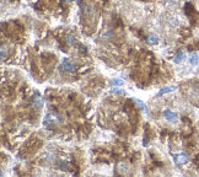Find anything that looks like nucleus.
Returning a JSON list of instances; mask_svg holds the SVG:
<instances>
[{
	"label": "nucleus",
	"instance_id": "1",
	"mask_svg": "<svg viewBox=\"0 0 199 177\" xmlns=\"http://www.w3.org/2000/svg\"><path fill=\"white\" fill-rule=\"evenodd\" d=\"M56 123H63V118L56 113H48L44 118V122H43V124L48 128L53 127Z\"/></svg>",
	"mask_w": 199,
	"mask_h": 177
},
{
	"label": "nucleus",
	"instance_id": "2",
	"mask_svg": "<svg viewBox=\"0 0 199 177\" xmlns=\"http://www.w3.org/2000/svg\"><path fill=\"white\" fill-rule=\"evenodd\" d=\"M60 69L63 70V72H66V73H74L75 72V66L74 64L71 63L68 58H64L62 64H60Z\"/></svg>",
	"mask_w": 199,
	"mask_h": 177
},
{
	"label": "nucleus",
	"instance_id": "3",
	"mask_svg": "<svg viewBox=\"0 0 199 177\" xmlns=\"http://www.w3.org/2000/svg\"><path fill=\"white\" fill-rule=\"evenodd\" d=\"M173 160L177 165H186L189 163V156L186 153H181V154L173 156Z\"/></svg>",
	"mask_w": 199,
	"mask_h": 177
},
{
	"label": "nucleus",
	"instance_id": "4",
	"mask_svg": "<svg viewBox=\"0 0 199 177\" xmlns=\"http://www.w3.org/2000/svg\"><path fill=\"white\" fill-rule=\"evenodd\" d=\"M164 117H165L169 122H171V123H177V122H178V114H177L176 112L170 111V110L164 111Z\"/></svg>",
	"mask_w": 199,
	"mask_h": 177
},
{
	"label": "nucleus",
	"instance_id": "5",
	"mask_svg": "<svg viewBox=\"0 0 199 177\" xmlns=\"http://www.w3.org/2000/svg\"><path fill=\"white\" fill-rule=\"evenodd\" d=\"M31 105H32V107L40 110V108L43 107V100L41 97H38V96H34V97L31 98Z\"/></svg>",
	"mask_w": 199,
	"mask_h": 177
},
{
	"label": "nucleus",
	"instance_id": "6",
	"mask_svg": "<svg viewBox=\"0 0 199 177\" xmlns=\"http://www.w3.org/2000/svg\"><path fill=\"white\" fill-rule=\"evenodd\" d=\"M177 90V86H170V87H165V88H161V90L159 91L157 94V97H161V96H164L166 94H170V92H173Z\"/></svg>",
	"mask_w": 199,
	"mask_h": 177
},
{
	"label": "nucleus",
	"instance_id": "7",
	"mask_svg": "<svg viewBox=\"0 0 199 177\" xmlns=\"http://www.w3.org/2000/svg\"><path fill=\"white\" fill-rule=\"evenodd\" d=\"M134 101H135V102H136V103H138V105L140 106V108H141V110L144 111V113H145L146 116H149V114H150V113H149V111H148V107H146V105L144 103L143 101H140V100H138V98H134Z\"/></svg>",
	"mask_w": 199,
	"mask_h": 177
},
{
	"label": "nucleus",
	"instance_id": "8",
	"mask_svg": "<svg viewBox=\"0 0 199 177\" xmlns=\"http://www.w3.org/2000/svg\"><path fill=\"white\" fill-rule=\"evenodd\" d=\"M185 59H186V53H183V52H179L178 54L176 56V58H175V63L179 64V63H182Z\"/></svg>",
	"mask_w": 199,
	"mask_h": 177
},
{
	"label": "nucleus",
	"instance_id": "9",
	"mask_svg": "<svg viewBox=\"0 0 199 177\" xmlns=\"http://www.w3.org/2000/svg\"><path fill=\"white\" fill-rule=\"evenodd\" d=\"M189 63H191L193 66H197V65L199 64V56L195 54V53H194V54H192V56H191V59H189Z\"/></svg>",
	"mask_w": 199,
	"mask_h": 177
},
{
	"label": "nucleus",
	"instance_id": "10",
	"mask_svg": "<svg viewBox=\"0 0 199 177\" xmlns=\"http://www.w3.org/2000/svg\"><path fill=\"white\" fill-rule=\"evenodd\" d=\"M146 42H148L149 46H155V44L159 43V38H157L156 36H150V37L146 40Z\"/></svg>",
	"mask_w": 199,
	"mask_h": 177
},
{
	"label": "nucleus",
	"instance_id": "11",
	"mask_svg": "<svg viewBox=\"0 0 199 177\" xmlns=\"http://www.w3.org/2000/svg\"><path fill=\"white\" fill-rule=\"evenodd\" d=\"M65 41H66V43L70 44V46L75 44V37H74V36H68V37L65 38Z\"/></svg>",
	"mask_w": 199,
	"mask_h": 177
},
{
	"label": "nucleus",
	"instance_id": "12",
	"mask_svg": "<svg viewBox=\"0 0 199 177\" xmlns=\"http://www.w3.org/2000/svg\"><path fill=\"white\" fill-rule=\"evenodd\" d=\"M111 92H112V94H114V95H125V92H124L123 90H120V88H117V87L112 88Z\"/></svg>",
	"mask_w": 199,
	"mask_h": 177
},
{
	"label": "nucleus",
	"instance_id": "13",
	"mask_svg": "<svg viewBox=\"0 0 199 177\" xmlns=\"http://www.w3.org/2000/svg\"><path fill=\"white\" fill-rule=\"evenodd\" d=\"M124 82H123V80H120V79H114V80H112V85H114V86H122Z\"/></svg>",
	"mask_w": 199,
	"mask_h": 177
},
{
	"label": "nucleus",
	"instance_id": "14",
	"mask_svg": "<svg viewBox=\"0 0 199 177\" xmlns=\"http://www.w3.org/2000/svg\"><path fill=\"white\" fill-rule=\"evenodd\" d=\"M118 170H119V172H120V173H124V172H127L128 167H127V165H124V164H120V165H119V167H118Z\"/></svg>",
	"mask_w": 199,
	"mask_h": 177
},
{
	"label": "nucleus",
	"instance_id": "15",
	"mask_svg": "<svg viewBox=\"0 0 199 177\" xmlns=\"http://www.w3.org/2000/svg\"><path fill=\"white\" fill-rule=\"evenodd\" d=\"M69 2H71V0H69Z\"/></svg>",
	"mask_w": 199,
	"mask_h": 177
}]
</instances>
